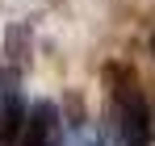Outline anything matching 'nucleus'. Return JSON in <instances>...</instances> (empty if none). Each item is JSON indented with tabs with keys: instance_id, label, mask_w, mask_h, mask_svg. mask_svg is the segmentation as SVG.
I'll return each instance as SVG.
<instances>
[{
	"instance_id": "f03ea898",
	"label": "nucleus",
	"mask_w": 155,
	"mask_h": 146,
	"mask_svg": "<svg viewBox=\"0 0 155 146\" xmlns=\"http://www.w3.org/2000/svg\"><path fill=\"white\" fill-rule=\"evenodd\" d=\"M25 96H21V84H17V71L0 75V146H17L21 142V129H25Z\"/></svg>"
},
{
	"instance_id": "f257e3e1",
	"label": "nucleus",
	"mask_w": 155,
	"mask_h": 146,
	"mask_svg": "<svg viewBox=\"0 0 155 146\" xmlns=\"http://www.w3.org/2000/svg\"><path fill=\"white\" fill-rule=\"evenodd\" d=\"M105 104H109L113 146H151L147 100L138 92V79H134L130 67H122V63H109L105 67Z\"/></svg>"
},
{
	"instance_id": "7ed1b4c3",
	"label": "nucleus",
	"mask_w": 155,
	"mask_h": 146,
	"mask_svg": "<svg viewBox=\"0 0 155 146\" xmlns=\"http://www.w3.org/2000/svg\"><path fill=\"white\" fill-rule=\"evenodd\" d=\"M17 146H63V121H59V109H54L51 100H38L29 109Z\"/></svg>"
},
{
	"instance_id": "39448f33",
	"label": "nucleus",
	"mask_w": 155,
	"mask_h": 146,
	"mask_svg": "<svg viewBox=\"0 0 155 146\" xmlns=\"http://www.w3.org/2000/svg\"><path fill=\"white\" fill-rule=\"evenodd\" d=\"M151 50H155V38H151Z\"/></svg>"
},
{
	"instance_id": "20e7f679",
	"label": "nucleus",
	"mask_w": 155,
	"mask_h": 146,
	"mask_svg": "<svg viewBox=\"0 0 155 146\" xmlns=\"http://www.w3.org/2000/svg\"><path fill=\"white\" fill-rule=\"evenodd\" d=\"M71 146H101V138H97L88 125H80L76 134H71Z\"/></svg>"
}]
</instances>
